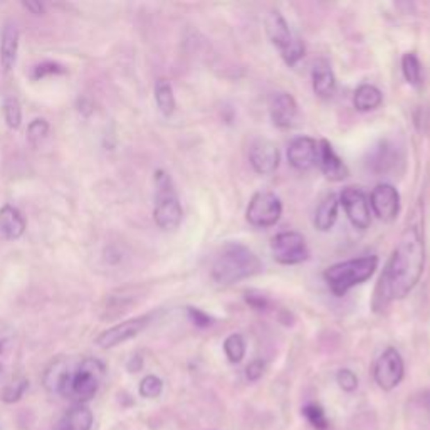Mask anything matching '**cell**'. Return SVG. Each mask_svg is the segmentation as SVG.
<instances>
[{"label":"cell","mask_w":430,"mask_h":430,"mask_svg":"<svg viewBox=\"0 0 430 430\" xmlns=\"http://www.w3.org/2000/svg\"><path fill=\"white\" fill-rule=\"evenodd\" d=\"M425 264V246L420 230L408 227L388 259L375 291L376 310L397 299H404L419 282Z\"/></svg>","instance_id":"obj_1"},{"label":"cell","mask_w":430,"mask_h":430,"mask_svg":"<svg viewBox=\"0 0 430 430\" xmlns=\"http://www.w3.org/2000/svg\"><path fill=\"white\" fill-rule=\"evenodd\" d=\"M262 269L261 261L249 247L229 242L221 249L212 264V279L218 286H232L253 278Z\"/></svg>","instance_id":"obj_2"},{"label":"cell","mask_w":430,"mask_h":430,"mask_svg":"<svg viewBox=\"0 0 430 430\" xmlns=\"http://www.w3.org/2000/svg\"><path fill=\"white\" fill-rule=\"evenodd\" d=\"M379 267L376 255H365V257L350 259V261L338 262L324 271V281L336 296L347 294L351 287L358 286L370 279Z\"/></svg>","instance_id":"obj_3"},{"label":"cell","mask_w":430,"mask_h":430,"mask_svg":"<svg viewBox=\"0 0 430 430\" xmlns=\"http://www.w3.org/2000/svg\"><path fill=\"white\" fill-rule=\"evenodd\" d=\"M155 209H153L155 224L164 230L177 229L184 218V210L168 173L158 170L155 173Z\"/></svg>","instance_id":"obj_4"},{"label":"cell","mask_w":430,"mask_h":430,"mask_svg":"<svg viewBox=\"0 0 430 430\" xmlns=\"http://www.w3.org/2000/svg\"><path fill=\"white\" fill-rule=\"evenodd\" d=\"M266 32L271 42L281 51L284 61L294 66L304 56V46L298 38H294L281 12L273 10L266 19Z\"/></svg>","instance_id":"obj_5"},{"label":"cell","mask_w":430,"mask_h":430,"mask_svg":"<svg viewBox=\"0 0 430 430\" xmlns=\"http://www.w3.org/2000/svg\"><path fill=\"white\" fill-rule=\"evenodd\" d=\"M106 367L96 358H86L79 363L78 370L72 372L67 397H74L79 404L91 400L98 393L104 379Z\"/></svg>","instance_id":"obj_6"},{"label":"cell","mask_w":430,"mask_h":430,"mask_svg":"<svg viewBox=\"0 0 430 430\" xmlns=\"http://www.w3.org/2000/svg\"><path fill=\"white\" fill-rule=\"evenodd\" d=\"M271 250L279 264L293 266L306 261L310 257V249H308L306 239L299 232H281L278 234L271 242Z\"/></svg>","instance_id":"obj_7"},{"label":"cell","mask_w":430,"mask_h":430,"mask_svg":"<svg viewBox=\"0 0 430 430\" xmlns=\"http://www.w3.org/2000/svg\"><path fill=\"white\" fill-rule=\"evenodd\" d=\"M282 214V204L273 192H257L250 198L246 217L254 227H271L278 224Z\"/></svg>","instance_id":"obj_8"},{"label":"cell","mask_w":430,"mask_h":430,"mask_svg":"<svg viewBox=\"0 0 430 430\" xmlns=\"http://www.w3.org/2000/svg\"><path fill=\"white\" fill-rule=\"evenodd\" d=\"M405 365L395 348H387L376 360L373 368V379L381 390H393L404 379Z\"/></svg>","instance_id":"obj_9"},{"label":"cell","mask_w":430,"mask_h":430,"mask_svg":"<svg viewBox=\"0 0 430 430\" xmlns=\"http://www.w3.org/2000/svg\"><path fill=\"white\" fill-rule=\"evenodd\" d=\"M150 321H152V314L136 316V318L127 319V321L123 323H118L115 326L108 328L106 331L101 333L98 338H96V344H98L99 348H104V350L115 348L118 344L128 342V340L140 335V333L148 326Z\"/></svg>","instance_id":"obj_10"},{"label":"cell","mask_w":430,"mask_h":430,"mask_svg":"<svg viewBox=\"0 0 430 430\" xmlns=\"http://www.w3.org/2000/svg\"><path fill=\"white\" fill-rule=\"evenodd\" d=\"M340 204L343 205L348 218L356 229H367L370 225V200L362 189L347 186L340 196Z\"/></svg>","instance_id":"obj_11"},{"label":"cell","mask_w":430,"mask_h":430,"mask_svg":"<svg viewBox=\"0 0 430 430\" xmlns=\"http://www.w3.org/2000/svg\"><path fill=\"white\" fill-rule=\"evenodd\" d=\"M373 214L383 222H393L400 212V196L390 184H380L373 189L370 196Z\"/></svg>","instance_id":"obj_12"},{"label":"cell","mask_w":430,"mask_h":430,"mask_svg":"<svg viewBox=\"0 0 430 430\" xmlns=\"http://www.w3.org/2000/svg\"><path fill=\"white\" fill-rule=\"evenodd\" d=\"M318 152L319 145L316 140L310 136H299L294 138L287 148V160H289L291 166L296 170H310L314 165H318Z\"/></svg>","instance_id":"obj_13"},{"label":"cell","mask_w":430,"mask_h":430,"mask_svg":"<svg viewBox=\"0 0 430 430\" xmlns=\"http://www.w3.org/2000/svg\"><path fill=\"white\" fill-rule=\"evenodd\" d=\"M249 161L259 175H271L279 166V150L273 141L255 140L250 145Z\"/></svg>","instance_id":"obj_14"},{"label":"cell","mask_w":430,"mask_h":430,"mask_svg":"<svg viewBox=\"0 0 430 430\" xmlns=\"http://www.w3.org/2000/svg\"><path fill=\"white\" fill-rule=\"evenodd\" d=\"M269 113L276 127L291 128L298 118V104L289 93H274L269 99Z\"/></svg>","instance_id":"obj_15"},{"label":"cell","mask_w":430,"mask_h":430,"mask_svg":"<svg viewBox=\"0 0 430 430\" xmlns=\"http://www.w3.org/2000/svg\"><path fill=\"white\" fill-rule=\"evenodd\" d=\"M319 152H318V165L324 173V177L328 180L340 182L343 178L348 177V166L344 165V161L338 157V153L335 152V148L331 147V143L328 140L319 141Z\"/></svg>","instance_id":"obj_16"},{"label":"cell","mask_w":430,"mask_h":430,"mask_svg":"<svg viewBox=\"0 0 430 430\" xmlns=\"http://www.w3.org/2000/svg\"><path fill=\"white\" fill-rule=\"evenodd\" d=\"M72 372L69 370V363L64 358H58L49 363L42 376V383L47 392L61 393V395L67 397L69 383H71Z\"/></svg>","instance_id":"obj_17"},{"label":"cell","mask_w":430,"mask_h":430,"mask_svg":"<svg viewBox=\"0 0 430 430\" xmlns=\"http://www.w3.org/2000/svg\"><path fill=\"white\" fill-rule=\"evenodd\" d=\"M19 39L20 32L15 22H6L2 29V35H0V66H2L3 72L12 71L15 66L19 52Z\"/></svg>","instance_id":"obj_18"},{"label":"cell","mask_w":430,"mask_h":430,"mask_svg":"<svg viewBox=\"0 0 430 430\" xmlns=\"http://www.w3.org/2000/svg\"><path fill=\"white\" fill-rule=\"evenodd\" d=\"M26 232V218L17 207L3 205L0 209V234L9 241H17Z\"/></svg>","instance_id":"obj_19"},{"label":"cell","mask_w":430,"mask_h":430,"mask_svg":"<svg viewBox=\"0 0 430 430\" xmlns=\"http://www.w3.org/2000/svg\"><path fill=\"white\" fill-rule=\"evenodd\" d=\"M313 89L319 98L328 99L336 91L335 72L326 59H318L313 66Z\"/></svg>","instance_id":"obj_20"},{"label":"cell","mask_w":430,"mask_h":430,"mask_svg":"<svg viewBox=\"0 0 430 430\" xmlns=\"http://www.w3.org/2000/svg\"><path fill=\"white\" fill-rule=\"evenodd\" d=\"M338 205L340 200L336 198L335 193H330L323 198L321 204L318 205L314 214V227L321 232H326L330 230L333 225H335L336 217H338Z\"/></svg>","instance_id":"obj_21"},{"label":"cell","mask_w":430,"mask_h":430,"mask_svg":"<svg viewBox=\"0 0 430 430\" xmlns=\"http://www.w3.org/2000/svg\"><path fill=\"white\" fill-rule=\"evenodd\" d=\"M381 91L373 84H362L355 91V98H353V104L358 111H373L381 104Z\"/></svg>","instance_id":"obj_22"},{"label":"cell","mask_w":430,"mask_h":430,"mask_svg":"<svg viewBox=\"0 0 430 430\" xmlns=\"http://www.w3.org/2000/svg\"><path fill=\"white\" fill-rule=\"evenodd\" d=\"M155 101L157 106L161 111V115L170 116L175 111V95H173V88L168 79L161 78L155 84Z\"/></svg>","instance_id":"obj_23"},{"label":"cell","mask_w":430,"mask_h":430,"mask_svg":"<svg viewBox=\"0 0 430 430\" xmlns=\"http://www.w3.org/2000/svg\"><path fill=\"white\" fill-rule=\"evenodd\" d=\"M93 427V412L86 405L79 404L72 407L66 415L67 430H91Z\"/></svg>","instance_id":"obj_24"},{"label":"cell","mask_w":430,"mask_h":430,"mask_svg":"<svg viewBox=\"0 0 430 430\" xmlns=\"http://www.w3.org/2000/svg\"><path fill=\"white\" fill-rule=\"evenodd\" d=\"M27 387H29V380L26 376H15L0 388V400L3 404H15V401L22 399Z\"/></svg>","instance_id":"obj_25"},{"label":"cell","mask_w":430,"mask_h":430,"mask_svg":"<svg viewBox=\"0 0 430 430\" xmlns=\"http://www.w3.org/2000/svg\"><path fill=\"white\" fill-rule=\"evenodd\" d=\"M401 72H404L405 79L412 86H420L422 84V64L417 54L413 52H407L401 58Z\"/></svg>","instance_id":"obj_26"},{"label":"cell","mask_w":430,"mask_h":430,"mask_svg":"<svg viewBox=\"0 0 430 430\" xmlns=\"http://www.w3.org/2000/svg\"><path fill=\"white\" fill-rule=\"evenodd\" d=\"M2 111L7 127L10 129H19L20 125H22V108H20L19 99L14 98V96L3 99Z\"/></svg>","instance_id":"obj_27"},{"label":"cell","mask_w":430,"mask_h":430,"mask_svg":"<svg viewBox=\"0 0 430 430\" xmlns=\"http://www.w3.org/2000/svg\"><path fill=\"white\" fill-rule=\"evenodd\" d=\"M224 351L230 363H241L246 355V342L241 335H230L224 343Z\"/></svg>","instance_id":"obj_28"},{"label":"cell","mask_w":430,"mask_h":430,"mask_svg":"<svg viewBox=\"0 0 430 430\" xmlns=\"http://www.w3.org/2000/svg\"><path fill=\"white\" fill-rule=\"evenodd\" d=\"M47 133H49V123L44 118H35L27 127V140H29L32 147L38 148L47 138Z\"/></svg>","instance_id":"obj_29"},{"label":"cell","mask_w":430,"mask_h":430,"mask_svg":"<svg viewBox=\"0 0 430 430\" xmlns=\"http://www.w3.org/2000/svg\"><path fill=\"white\" fill-rule=\"evenodd\" d=\"M140 395L143 399H157L164 392V381L158 379L157 375H147L143 380L140 381Z\"/></svg>","instance_id":"obj_30"},{"label":"cell","mask_w":430,"mask_h":430,"mask_svg":"<svg viewBox=\"0 0 430 430\" xmlns=\"http://www.w3.org/2000/svg\"><path fill=\"white\" fill-rule=\"evenodd\" d=\"M303 413L316 430H326L328 425H330L328 424L326 413H324V411L318 404H308L306 407L303 408Z\"/></svg>","instance_id":"obj_31"},{"label":"cell","mask_w":430,"mask_h":430,"mask_svg":"<svg viewBox=\"0 0 430 430\" xmlns=\"http://www.w3.org/2000/svg\"><path fill=\"white\" fill-rule=\"evenodd\" d=\"M15 344L10 338H0V375L10 370L14 363Z\"/></svg>","instance_id":"obj_32"},{"label":"cell","mask_w":430,"mask_h":430,"mask_svg":"<svg viewBox=\"0 0 430 430\" xmlns=\"http://www.w3.org/2000/svg\"><path fill=\"white\" fill-rule=\"evenodd\" d=\"M63 72H66V69L61 66V64L51 63V61H46V63L38 64V66L34 67V72H32V78H34V79H42V78H46V76H49V74H63Z\"/></svg>","instance_id":"obj_33"},{"label":"cell","mask_w":430,"mask_h":430,"mask_svg":"<svg viewBox=\"0 0 430 430\" xmlns=\"http://www.w3.org/2000/svg\"><path fill=\"white\" fill-rule=\"evenodd\" d=\"M336 381H338L340 388H343L344 392H355L358 387V376L355 375L351 370H340L336 375Z\"/></svg>","instance_id":"obj_34"},{"label":"cell","mask_w":430,"mask_h":430,"mask_svg":"<svg viewBox=\"0 0 430 430\" xmlns=\"http://www.w3.org/2000/svg\"><path fill=\"white\" fill-rule=\"evenodd\" d=\"M186 313H189V318L192 319V321L196 323L197 326L207 328V326H210V324H212V318H210V316L207 313H204L202 310H197V308H189V310H186Z\"/></svg>","instance_id":"obj_35"},{"label":"cell","mask_w":430,"mask_h":430,"mask_svg":"<svg viewBox=\"0 0 430 430\" xmlns=\"http://www.w3.org/2000/svg\"><path fill=\"white\" fill-rule=\"evenodd\" d=\"M266 363L262 360H254V362L249 363V367L246 368V376L249 381H257L264 373Z\"/></svg>","instance_id":"obj_36"},{"label":"cell","mask_w":430,"mask_h":430,"mask_svg":"<svg viewBox=\"0 0 430 430\" xmlns=\"http://www.w3.org/2000/svg\"><path fill=\"white\" fill-rule=\"evenodd\" d=\"M246 299H247V303L250 304V306L255 308V310H266V308H267V299H266V296L254 293V291H250V293H247Z\"/></svg>","instance_id":"obj_37"},{"label":"cell","mask_w":430,"mask_h":430,"mask_svg":"<svg viewBox=\"0 0 430 430\" xmlns=\"http://www.w3.org/2000/svg\"><path fill=\"white\" fill-rule=\"evenodd\" d=\"M22 7L26 10H29L31 14L34 15H42L44 10H46V7H44V3L40 2H32V0H29V2H22Z\"/></svg>","instance_id":"obj_38"},{"label":"cell","mask_w":430,"mask_h":430,"mask_svg":"<svg viewBox=\"0 0 430 430\" xmlns=\"http://www.w3.org/2000/svg\"><path fill=\"white\" fill-rule=\"evenodd\" d=\"M141 367H143V360H141V356L135 355L132 360H129V363H128L129 372H140Z\"/></svg>","instance_id":"obj_39"}]
</instances>
